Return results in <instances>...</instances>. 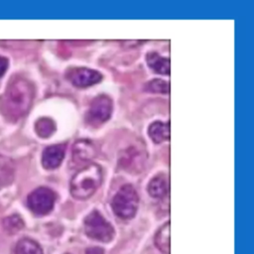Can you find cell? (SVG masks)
<instances>
[{
	"instance_id": "6da1fadb",
	"label": "cell",
	"mask_w": 254,
	"mask_h": 254,
	"mask_svg": "<svg viewBox=\"0 0 254 254\" xmlns=\"http://www.w3.org/2000/svg\"><path fill=\"white\" fill-rule=\"evenodd\" d=\"M33 84L22 77L10 81L4 94V108L9 116L19 118L27 114L34 99Z\"/></svg>"
},
{
	"instance_id": "7a4b0ae2",
	"label": "cell",
	"mask_w": 254,
	"mask_h": 254,
	"mask_svg": "<svg viewBox=\"0 0 254 254\" xmlns=\"http://www.w3.org/2000/svg\"><path fill=\"white\" fill-rule=\"evenodd\" d=\"M103 180L99 165L91 163L83 166L70 181V194L79 200L89 198L101 186Z\"/></svg>"
},
{
	"instance_id": "3957f363",
	"label": "cell",
	"mask_w": 254,
	"mask_h": 254,
	"mask_svg": "<svg viewBox=\"0 0 254 254\" xmlns=\"http://www.w3.org/2000/svg\"><path fill=\"white\" fill-rule=\"evenodd\" d=\"M139 204V196L131 185L122 186L111 201L114 213L122 219H131L135 216Z\"/></svg>"
},
{
	"instance_id": "277c9868",
	"label": "cell",
	"mask_w": 254,
	"mask_h": 254,
	"mask_svg": "<svg viewBox=\"0 0 254 254\" xmlns=\"http://www.w3.org/2000/svg\"><path fill=\"white\" fill-rule=\"evenodd\" d=\"M85 234L96 241L107 243L114 237L113 226L102 216L98 210H92L83 221Z\"/></svg>"
},
{
	"instance_id": "5b68a950",
	"label": "cell",
	"mask_w": 254,
	"mask_h": 254,
	"mask_svg": "<svg viewBox=\"0 0 254 254\" xmlns=\"http://www.w3.org/2000/svg\"><path fill=\"white\" fill-rule=\"evenodd\" d=\"M56 201V193L47 187H40L32 190L27 197L30 210L37 215H46L52 211Z\"/></svg>"
},
{
	"instance_id": "8992f818",
	"label": "cell",
	"mask_w": 254,
	"mask_h": 254,
	"mask_svg": "<svg viewBox=\"0 0 254 254\" xmlns=\"http://www.w3.org/2000/svg\"><path fill=\"white\" fill-rule=\"evenodd\" d=\"M112 113V100L105 94H100L93 98L85 115L87 124L93 127L100 126L106 122Z\"/></svg>"
},
{
	"instance_id": "52a82bcc",
	"label": "cell",
	"mask_w": 254,
	"mask_h": 254,
	"mask_svg": "<svg viewBox=\"0 0 254 254\" xmlns=\"http://www.w3.org/2000/svg\"><path fill=\"white\" fill-rule=\"evenodd\" d=\"M65 77L72 85L85 88L100 82L102 74L98 70L81 66L69 68L65 73Z\"/></svg>"
},
{
	"instance_id": "ba28073f",
	"label": "cell",
	"mask_w": 254,
	"mask_h": 254,
	"mask_svg": "<svg viewBox=\"0 0 254 254\" xmlns=\"http://www.w3.org/2000/svg\"><path fill=\"white\" fill-rule=\"evenodd\" d=\"M145 159L144 150L131 146L121 152L118 164L126 171L138 172L144 166Z\"/></svg>"
},
{
	"instance_id": "9c48e42d",
	"label": "cell",
	"mask_w": 254,
	"mask_h": 254,
	"mask_svg": "<svg viewBox=\"0 0 254 254\" xmlns=\"http://www.w3.org/2000/svg\"><path fill=\"white\" fill-rule=\"evenodd\" d=\"M96 155V150L91 141L80 139L74 142L71 150V159L74 165H83L91 161Z\"/></svg>"
},
{
	"instance_id": "30bf717a",
	"label": "cell",
	"mask_w": 254,
	"mask_h": 254,
	"mask_svg": "<svg viewBox=\"0 0 254 254\" xmlns=\"http://www.w3.org/2000/svg\"><path fill=\"white\" fill-rule=\"evenodd\" d=\"M65 144H56L45 148L42 154V165L46 170H55L63 162L65 154Z\"/></svg>"
},
{
	"instance_id": "8fae6325",
	"label": "cell",
	"mask_w": 254,
	"mask_h": 254,
	"mask_svg": "<svg viewBox=\"0 0 254 254\" xmlns=\"http://www.w3.org/2000/svg\"><path fill=\"white\" fill-rule=\"evenodd\" d=\"M149 194L154 198H162L168 193L169 181L165 174H157L148 184Z\"/></svg>"
},
{
	"instance_id": "7c38bea8",
	"label": "cell",
	"mask_w": 254,
	"mask_h": 254,
	"mask_svg": "<svg viewBox=\"0 0 254 254\" xmlns=\"http://www.w3.org/2000/svg\"><path fill=\"white\" fill-rule=\"evenodd\" d=\"M146 62L149 67L156 73L170 74V59L164 58L156 52H150L146 56Z\"/></svg>"
},
{
	"instance_id": "4fadbf2b",
	"label": "cell",
	"mask_w": 254,
	"mask_h": 254,
	"mask_svg": "<svg viewBox=\"0 0 254 254\" xmlns=\"http://www.w3.org/2000/svg\"><path fill=\"white\" fill-rule=\"evenodd\" d=\"M149 136L156 144L162 143L170 139V124L161 121L153 122L148 130Z\"/></svg>"
},
{
	"instance_id": "5bb4252c",
	"label": "cell",
	"mask_w": 254,
	"mask_h": 254,
	"mask_svg": "<svg viewBox=\"0 0 254 254\" xmlns=\"http://www.w3.org/2000/svg\"><path fill=\"white\" fill-rule=\"evenodd\" d=\"M154 242L163 254H170V221L165 222L158 229L154 237Z\"/></svg>"
},
{
	"instance_id": "9a60e30c",
	"label": "cell",
	"mask_w": 254,
	"mask_h": 254,
	"mask_svg": "<svg viewBox=\"0 0 254 254\" xmlns=\"http://www.w3.org/2000/svg\"><path fill=\"white\" fill-rule=\"evenodd\" d=\"M15 254H43V249L38 242L26 237L17 242Z\"/></svg>"
},
{
	"instance_id": "2e32d148",
	"label": "cell",
	"mask_w": 254,
	"mask_h": 254,
	"mask_svg": "<svg viewBox=\"0 0 254 254\" xmlns=\"http://www.w3.org/2000/svg\"><path fill=\"white\" fill-rule=\"evenodd\" d=\"M14 178V164L9 158L0 155V183L10 184Z\"/></svg>"
},
{
	"instance_id": "e0dca14e",
	"label": "cell",
	"mask_w": 254,
	"mask_h": 254,
	"mask_svg": "<svg viewBox=\"0 0 254 254\" xmlns=\"http://www.w3.org/2000/svg\"><path fill=\"white\" fill-rule=\"evenodd\" d=\"M35 131L41 138H49L56 131V124L48 117L39 118L35 123Z\"/></svg>"
},
{
	"instance_id": "ac0fdd59",
	"label": "cell",
	"mask_w": 254,
	"mask_h": 254,
	"mask_svg": "<svg viewBox=\"0 0 254 254\" xmlns=\"http://www.w3.org/2000/svg\"><path fill=\"white\" fill-rule=\"evenodd\" d=\"M2 225L7 233L15 234L23 229L24 221L18 214H12L3 219Z\"/></svg>"
},
{
	"instance_id": "d6986e66",
	"label": "cell",
	"mask_w": 254,
	"mask_h": 254,
	"mask_svg": "<svg viewBox=\"0 0 254 254\" xmlns=\"http://www.w3.org/2000/svg\"><path fill=\"white\" fill-rule=\"evenodd\" d=\"M145 90L149 91V92H154V93H169L170 91V85L169 82L163 79H159V78H154L148 82L145 83L144 86Z\"/></svg>"
},
{
	"instance_id": "ffe728a7",
	"label": "cell",
	"mask_w": 254,
	"mask_h": 254,
	"mask_svg": "<svg viewBox=\"0 0 254 254\" xmlns=\"http://www.w3.org/2000/svg\"><path fill=\"white\" fill-rule=\"evenodd\" d=\"M9 66V61L7 58L0 56V77L3 76Z\"/></svg>"
},
{
	"instance_id": "44dd1931",
	"label": "cell",
	"mask_w": 254,
	"mask_h": 254,
	"mask_svg": "<svg viewBox=\"0 0 254 254\" xmlns=\"http://www.w3.org/2000/svg\"><path fill=\"white\" fill-rule=\"evenodd\" d=\"M85 254H104V250L98 246H92L85 250Z\"/></svg>"
},
{
	"instance_id": "7402d4cb",
	"label": "cell",
	"mask_w": 254,
	"mask_h": 254,
	"mask_svg": "<svg viewBox=\"0 0 254 254\" xmlns=\"http://www.w3.org/2000/svg\"><path fill=\"white\" fill-rule=\"evenodd\" d=\"M66 254H69V253H66Z\"/></svg>"
}]
</instances>
